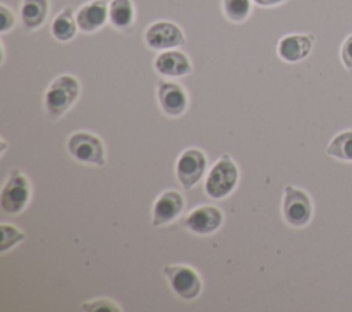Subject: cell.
<instances>
[{"instance_id": "cell-1", "label": "cell", "mask_w": 352, "mask_h": 312, "mask_svg": "<svg viewBox=\"0 0 352 312\" xmlns=\"http://www.w3.org/2000/svg\"><path fill=\"white\" fill-rule=\"evenodd\" d=\"M80 95V82L72 74L56 77L45 91L44 103L47 114L56 120L62 117L77 100Z\"/></svg>"}, {"instance_id": "cell-2", "label": "cell", "mask_w": 352, "mask_h": 312, "mask_svg": "<svg viewBox=\"0 0 352 312\" xmlns=\"http://www.w3.org/2000/svg\"><path fill=\"white\" fill-rule=\"evenodd\" d=\"M239 170L228 154H223L210 168L206 180L205 191L213 199L228 197L236 187Z\"/></svg>"}, {"instance_id": "cell-3", "label": "cell", "mask_w": 352, "mask_h": 312, "mask_svg": "<svg viewBox=\"0 0 352 312\" xmlns=\"http://www.w3.org/2000/svg\"><path fill=\"white\" fill-rule=\"evenodd\" d=\"M67 151L69 154L82 164L89 165H104L106 153L102 139L91 132L78 131L70 135L67 139Z\"/></svg>"}, {"instance_id": "cell-4", "label": "cell", "mask_w": 352, "mask_h": 312, "mask_svg": "<svg viewBox=\"0 0 352 312\" xmlns=\"http://www.w3.org/2000/svg\"><path fill=\"white\" fill-rule=\"evenodd\" d=\"M30 181L23 172L14 169L6 183L3 184L0 194V205L6 213H21L30 201Z\"/></svg>"}, {"instance_id": "cell-5", "label": "cell", "mask_w": 352, "mask_h": 312, "mask_svg": "<svg viewBox=\"0 0 352 312\" xmlns=\"http://www.w3.org/2000/svg\"><path fill=\"white\" fill-rule=\"evenodd\" d=\"M162 271L177 297L190 301L201 294L202 280L194 268L183 264H169Z\"/></svg>"}, {"instance_id": "cell-6", "label": "cell", "mask_w": 352, "mask_h": 312, "mask_svg": "<svg viewBox=\"0 0 352 312\" xmlns=\"http://www.w3.org/2000/svg\"><path fill=\"white\" fill-rule=\"evenodd\" d=\"M283 219L292 227H304L312 217V202L309 195L293 186H286L282 202Z\"/></svg>"}, {"instance_id": "cell-7", "label": "cell", "mask_w": 352, "mask_h": 312, "mask_svg": "<svg viewBox=\"0 0 352 312\" xmlns=\"http://www.w3.org/2000/svg\"><path fill=\"white\" fill-rule=\"evenodd\" d=\"M208 166L206 155L199 148L184 150L176 162V177L184 190H191L204 177Z\"/></svg>"}, {"instance_id": "cell-8", "label": "cell", "mask_w": 352, "mask_h": 312, "mask_svg": "<svg viewBox=\"0 0 352 312\" xmlns=\"http://www.w3.org/2000/svg\"><path fill=\"white\" fill-rule=\"evenodd\" d=\"M146 44L153 49H172L184 44V34L182 29L168 21H158L151 23L144 33Z\"/></svg>"}, {"instance_id": "cell-9", "label": "cell", "mask_w": 352, "mask_h": 312, "mask_svg": "<svg viewBox=\"0 0 352 312\" xmlns=\"http://www.w3.org/2000/svg\"><path fill=\"white\" fill-rule=\"evenodd\" d=\"M184 205V197L179 191L166 190L161 192L153 205L151 224L154 227H160L173 221L182 214Z\"/></svg>"}, {"instance_id": "cell-10", "label": "cell", "mask_w": 352, "mask_h": 312, "mask_svg": "<svg viewBox=\"0 0 352 312\" xmlns=\"http://www.w3.org/2000/svg\"><path fill=\"white\" fill-rule=\"evenodd\" d=\"M223 213L212 205H202L188 213L184 225L194 234L208 235L216 232L223 224Z\"/></svg>"}, {"instance_id": "cell-11", "label": "cell", "mask_w": 352, "mask_h": 312, "mask_svg": "<svg viewBox=\"0 0 352 312\" xmlns=\"http://www.w3.org/2000/svg\"><path fill=\"white\" fill-rule=\"evenodd\" d=\"M157 96L162 111L170 117H179L187 109V93L184 88L177 82L160 80L157 87Z\"/></svg>"}, {"instance_id": "cell-12", "label": "cell", "mask_w": 352, "mask_h": 312, "mask_svg": "<svg viewBox=\"0 0 352 312\" xmlns=\"http://www.w3.org/2000/svg\"><path fill=\"white\" fill-rule=\"evenodd\" d=\"M314 40L312 34H287L278 43V55L289 63L302 60L309 55Z\"/></svg>"}, {"instance_id": "cell-13", "label": "cell", "mask_w": 352, "mask_h": 312, "mask_svg": "<svg viewBox=\"0 0 352 312\" xmlns=\"http://www.w3.org/2000/svg\"><path fill=\"white\" fill-rule=\"evenodd\" d=\"M109 18V7L104 0H92L77 11V26L84 33H92L100 29Z\"/></svg>"}, {"instance_id": "cell-14", "label": "cell", "mask_w": 352, "mask_h": 312, "mask_svg": "<svg viewBox=\"0 0 352 312\" xmlns=\"http://www.w3.org/2000/svg\"><path fill=\"white\" fill-rule=\"evenodd\" d=\"M155 70L166 77H182L191 71V63L186 54L176 49H165L154 60Z\"/></svg>"}, {"instance_id": "cell-15", "label": "cell", "mask_w": 352, "mask_h": 312, "mask_svg": "<svg viewBox=\"0 0 352 312\" xmlns=\"http://www.w3.org/2000/svg\"><path fill=\"white\" fill-rule=\"evenodd\" d=\"M48 0H23L21 4V19L28 29L40 27L48 15Z\"/></svg>"}, {"instance_id": "cell-16", "label": "cell", "mask_w": 352, "mask_h": 312, "mask_svg": "<svg viewBox=\"0 0 352 312\" xmlns=\"http://www.w3.org/2000/svg\"><path fill=\"white\" fill-rule=\"evenodd\" d=\"M77 27V21L73 16L72 7H66L54 18L51 23V33L58 41L66 43L76 36Z\"/></svg>"}, {"instance_id": "cell-17", "label": "cell", "mask_w": 352, "mask_h": 312, "mask_svg": "<svg viewBox=\"0 0 352 312\" xmlns=\"http://www.w3.org/2000/svg\"><path fill=\"white\" fill-rule=\"evenodd\" d=\"M135 11L131 0H111L109 4V19L117 29H125L133 22Z\"/></svg>"}, {"instance_id": "cell-18", "label": "cell", "mask_w": 352, "mask_h": 312, "mask_svg": "<svg viewBox=\"0 0 352 312\" xmlns=\"http://www.w3.org/2000/svg\"><path fill=\"white\" fill-rule=\"evenodd\" d=\"M326 154L346 162H352V131L336 135L326 147Z\"/></svg>"}, {"instance_id": "cell-19", "label": "cell", "mask_w": 352, "mask_h": 312, "mask_svg": "<svg viewBox=\"0 0 352 312\" xmlns=\"http://www.w3.org/2000/svg\"><path fill=\"white\" fill-rule=\"evenodd\" d=\"M250 0H223L226 16L232 22H242L250 14Z\"/></svg>"}, {"instance_id": "cell-20", "label": "cell", "mask_w": 352, "mask_h": 312, "mask_svg": "<svg viewBox=\"0 0 352 312\" xmlns=\"http://www.w3.org/2000/svg\"><path fill=\"white\" fill-rule=\"evenodd\" d=\"M0 231H1V243H0L1 253L10 250L11 247H14L15 245H18L19 242H22L25 239V234L18 227H15L12 224L1 223Z\"/></svg>"}, {"instance_id": "cell-21", "label": "cell", "mask_w": 352, "mask_h": 312, "mask_svg": "<svg viewBox=\"0 0 352 312\" xmlns=\"http://www.w3.org/2000/svg\"><path fill=\"white\" fill-rule=\"evenodd\" d=\"M81 308L84 311H121V308L111 300L107 298H96V300H91L87 301L81 305Z\"/></svg>"}, {"instance_id": "cell-22", "label": "cell", "mask_w": 352, "mask_h": 312, "mask_svg": "<svg viewBox=\"0 0 352 312\" xmlns=\"http://www.w3.org/2000/svg\"><path fill=\"white\" fill-rule=\"evenodd\" d=\"M15 25V16L12 11L4 4L0 5V32L6 33Z\"/></svg>"}, {"instance_id": "cell-23", "label": "cell", "mask_w": 352, "mask_h": 312, "mask_svg": "<svg viewBox=\"0 0 352 312\" xmlns=\"http://www.w3.org/2000/svg\"><path fill=\"white\" fill-rule=\"evenodd\" d=\"M341 60L348 70H352V34L348 36L341 45Z\"/></svg>"}, {"instance_id": "cell-24", "label": "cell", "mask_w": 352, "mask_h": 312, "mask_svg": "<svg viewBox=\"0 0 352 312\" xmlns=\"http://www.w3.org/2000/svg\"><path fill=\"white\" fill-rule=\"evenodd\" d=\"M283 1L285 0H253V3H256L257 5H261V7H271V5L280 4Z\"/></svg>"}, {"instance_id": "cell-25", "label": "cell", "mask_w": 352, "mask_h": 312, "mask_svg": "<svg viewBox=\"0 0 352 312\" xmlns=\"http://www.w3.org/2000/svg\"><path fill=\"white\" fill-rule=\"evenodd\" d=\"M0 142H1V150H0V151H1V154H3V153L6 151V147H7V144H6V140H4V139H1Z\"/></svg>"}]
</instances>
